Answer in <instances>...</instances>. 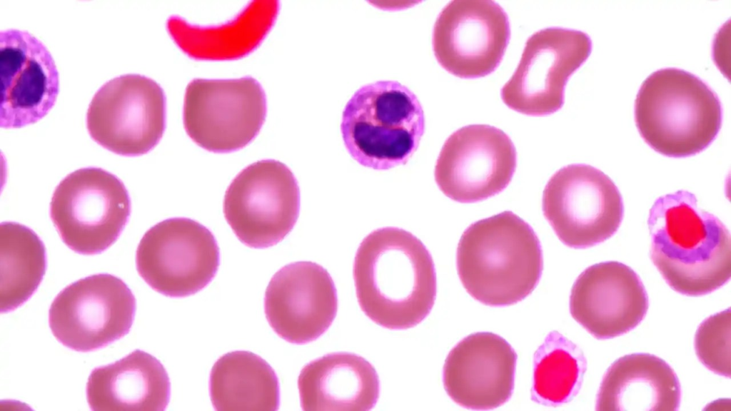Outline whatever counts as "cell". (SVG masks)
<instances>
[{
    "label": "cell",
    "instance_id": "obj_1",
    "mask_svg": "<svg viewBox=\"0 0 731 411\" xmlns=\"http://www.w3.org/2000/svg\"><path fill=\"white\" fill-rule=\"evenodd\" d=\"M353 278L361 310L385 328L417 325L435 303L432 256L420 240L402 228H378L362 240L354 259Z\"/></svg>",
    "mask_w": 731,
    "mask_h": 411
},
{
    "label": "cell",
    "instance_id": "obj_2",
    "mask_svg": "<svg viewBox=\"0 0 731 411\" xmlns=\"http://www.w3.org/2000/svg\"><path fill=\"white\" fill-rule=\"evenodd\" d=\"M651 259L667 283L688 296L704 295L731 275V238L725 225L678 191L657 198L647 220Z\"/></svg>",
    "mask_w": 731,
    "mask_h": 411
},
{
    "label": "cell",
    "instance_id": "obj_3",
    "mask_svg": "<svg viewBox=\"0 0 731 411\" xmlns=\"http://www.w3.org/2000/svg\"><path fill=\"white\" fill-rule=\"evenodd\" d=\"M456 265L463 287L474 299L505 306L535 289L543 272V252L532 227L507 210L466 228L458 243Z\"/></svg>",
    "mask_w": 731,
    "mask_h": 411
},
{
    "label": "cell",
    "instance_id": "obj_4",
    "mask_svg": "<svg viewBox=\"0 0 731 411\" xmlns=\"http://www.w3.org/2000/svg\"><path fill=\"white\" fill-rule=\"evenodd\" d=\"M635 120L644 141L674 158L705 149L721 128L722 107L716 93L698 76L665 68L642 83L635 101Z\"/></svg>",
    "mask_w": 731,
    "mask_h": 411
},
{
    "label": "cell",
    "instance_id": "obj_5",
    "mask_svg": "<svg viewBox=\"0 0 731 411\" xmlns=\"http://www.w3.org/2000/svg\"><path fill=\"white\" fill-rule=\"evenodd\" d=\"M424 129L419 100L396 81H378L358 88L347 102L341 123L349 154L361 165L375 170L406 163L418 148Z\"/></svg>",
    "mask_w": 731,
    "mask_h": 411
},
{
    "label": "cell",
    "instance_id": "obj_6",
    "mask_svg": "<svg viewBox=\"0 0 731 411\" xmlns=\"http://www.w3.org/2000/svg\"><path fill=\"white\" fill-rule=\"evenodd\" d=\"M131 213L128 193L115 175L84 168L56 188L50 216L63 242L81 255H96L119 237Z\"/></svg>",
    "mask_w": 731,
    "mask_h": 411
},
{
    "label": "cell",
    "instance_id": "obj_7",
    "mask_svg": "<svg viewBox=\"0 0 731 411\" xmlns=\"http://www.w3.org/2000/svg\"><path fill=\"white\" fill-rule=\"evenodd\" d=\"M542 208L560 240L573 248L591 247L610 238L624 213L613 181L586 164L569 165L555 172L543 191Z\"/></svg>",
    "mask_w": 731,
    "mask_h": 411
},
{
    "label": "cell",
    "instance_id": "obj_8",
    "mask_svg": "<svg viewBox=\"0 0 731 411\" xmlns=\"http://www.w3.org/2000/svg\"><path fill=\"white\" fill-rule=\"evenodd\" d=\"M223 213L238 239L253 248L281 241L299 215L298 181L284 163L272 159L243 169L225 193Z\"/></svg>",
    "mask_w": 731,
    "mask_h": 411
},
{
    "label": "cell",
    "instance_id": "obj_9",
    "mask_svg": "<svg viewBox=\"0 0 731 411\" xmlns=\"http://www.w3.org/2000/svg\"><path fill=\"white\" fill-rule=\"evenodd\" d=\"M266 113L264 91L252 77L198 78L186 88L184 128L195 143L211 152L244 148L258 134Z\"/></svg>",
    "mask_w": 731,
    "mask_h": 411
},
{
    "label": "cell",
    "instance_id": "obj_10",
    "mask_svg": "<svg viewBox=\"0 0 731 411\" xmlns=\"http://www.w3.org/2000/svg\"><path fill=\"white\" fill-rule=\"evenodd\" d=\"M90 136L107 150L137 156L152 150L166 128V96L154 80L123 74L95 93L86 113Z\"/></svg>",
    "mask_w": 731,
    "mask_h": 411
},
{
    "label": "cell",
    "instance_id": "obj_11",
    "mask_svg": "<svg viewBox=\"0 0 731 411\" xmlns=\"http://www.w3.org/2000/svg\"><path fill=\"white\" fill-rule=\"evenodd\" d=\"M219 248L211 231L187 218L159 222L142 237L136 269L154 290L171 298L193 295L215 277Z\"/></svg>",
    "mask_w": 731,
    "mask_h": 411
},
{
    "label": "cell",
    "instance_id": "obj_12",
    "mask_svg": "<svg viewBox=\"0 0 731 411\" xmlns=\"http://www.w3.org/2000/svg\"><path fill=\"white\" fill-rule=\"evenodd\" d=\"M136 298L119 278L100 273L63 289L49 311V327L64 346L90 352L107 346L130 330Z\"/></svg>",
    "mask_w": 731,
    "mask_h": 411
},
{
    "label": "cell",
    "instance_id": "obj_13",
    "mask_svg": "<svg viewBox=\"0 0 731 411\" xmlns=\"http://www.w3.org/2000/svg\"><path fill=\"white\" fill-rule=\"evenodd\" d=\"M592 41L585 32L560 27L540 30L526 43L518 67L503 86L501 98L510 108L542 116L564 103L569 77L588 58Z\"/></svg>",
    "mask_w": 731,
    "mask_h": 411
},
{
    "label": "cell",
    "instance_id": "obj_14",
    "mask_svg": "<svg viewBox=\"0 0 731 411\" xmlns=\"http://www.w3.org/2000/svg\"><path fill=\"white\" fill-rule=\"evenodd\" d=\"M516 163L515 146L505 133L489 125H469L445 141L436 161L435 180L449 198L475 203L503 191Z\"/></svg>",
    "mask_w": 731,
    "mask_h": 411
},
{
    "label": "cell",
    "instance_id": "obj_15",
    "mask_svg": "<svg viewBox=\"0 0 731 411\" xmlns=\"http://www.w3.org/2000/svg\"><path fill=\"white\" fill-rule=\"evenodd\" d=\"M510 36L505 10L490 0H454L440 12L433 49L440 65L462 78L485 76L501 62Z\"/></svg>",
    "mask_w": 731,
    "mask_h": 411
},
{
    "label": "cell",
    "instance_id": "obj_16",
    "mask_svg": "<svg viewBox=\"0 0 731 411\" xmlns=\"http://www.w3.org/2000/svg\"><path fill=\"white\" fill-rule=\"evenodd\" d=\"M0 126L21 128L41 119L53 107L59 73L45 45L26 31L0 32Z\"/></svg>",
    "mask_w": 731,
    "mask_h": 411
},
{
    "label": "cell",
    "instance_id": "obj_17",
    "mask_svg": "<svg viewBox=\"0 0 731 411\" xmlns=\"http://www.w3.org/2000/svg\"><path fill=\"white\" fill-rule=\"evenodd\" d=\"M333 280L321 265L300 261L281 268L271 279L264 310L273 331L286 341L305 344L322 335L337 313Z\"/></svg>",
    "mask_w": 731,
    "mask_h": 411
},
{
    "label": "cell",
    "instance_id": "obj_18",
    "mask_svg": "<svg viewBox=\"0 0 731 411\" xmlns=\"http://www.w3.org/2000/svg\"><path fill=\"white\" fill-rule=\"evenodd\" d=\"M647 309L648 297L640 277L620 262L588 267L571 290V315L598 339L627 333L640 323Z\"/></svg>",
    "mask_w": 731,
    "mask_h": 411
},
{
    "label": "cell",
    "instance_id": "obj_19",
    "mask_svg": "<svg viewBox=\"0 0 731 411\" xmlns=\"http://www.w3.org/2000/svg\"><path fill=\"white\" fill-rule=\"evenodd\" d=\"M516 361L515 350L500 335L488 332L471 334L447 356L443 371L445 390L465 408H496L513 394Z\"/></svg>",
    "mask_w": 731,
    "mask_h": 411
},
{
    "label": "cell",
    "instance_id": "obj_20",
    "mask_svg": "<svg viewBox=\"0 0 731 411\" xmlns=\"http://www.w3.org/2000/svg\"><path fill=\"white\" fill-rule=\"evenodd\" d=\"M305 411H367L377 402L380 382L373 366L349 352L328 354L307 364L298 379Z\"/></svg>",
    "mask_w": 731,
    "mask_h": 411
},
{
    "label": "cell",
    "instance_id": "obj_21",
    "mask_svg": "<svg viewBox=\"0 0 731 411\" xmlns=\"http://www.w3.org/2000/svg\"><path fill=\"white\" fill-rule=\"evenodd\" d=\"M170 394V381L163 365L140 350L94 368L86 384L87 402L94 411H163Z\"/></svg>",
    "mask_w": 731,
    "mask_h": 411
},
{
    "label": "cell",
    "instance_id": "obj_22",
    "mask_svg": "<svg viewBox=\"0 0 731 411\" xmlns=\"http://www.w3.org/2000/svg\"><path fill=\"white\" fill-rule=\"evenodd\" d=\"M681 390L673 369L649 353L620 357L608 369L597 395V410H677Z\"/></svg>",
    "mask_w": 731,
    "mask_h": 411
},
{
    "label": "cell",
    "instance_id": "obj_23",
    "mask_svg": "<svg viewBox=\"0 0 731 411\" xmlns=\"http://www.w3.org/2000/svg\"><path fill=\"white\" fill-rule=\"evenodd\" d=\"M278 1H252L227 23L209 26L193 25L178 16L167 22L168 31L178 46L198 60H233L255 50L273 26Z\"/></svg>",
    "mask_w": 731,
    "mask_h": 411
},
{
    "label": "cell",
    "instance_id": "obj_24",
    "mask_svg": "<svg viewBox=\"0 0 731 411\" xmlns=\"http://www.w3.org/2000/svg\"><path fill=\"white\" fill-rule=\"evenodd\" d=\"M209 392L217 411H276L280 404L275 371L262 357L244 350L217 360L210 374Z\"/></svg>",
    "mask_w": 731,
    "mask_h": 411
},
{
    "label": "cell",
    "instance_id": "obj_25",
    "mask_svg": "<svg viewBox=\"0 0 731 411\" xmlns=\"http://www.w3.org/2000/svg\"><path fill=\"white\" fill-rule=\"evenodd\" d=\"M1 313L12 311L36 290L46 268L44 245L31 228L14 222L0 225Z\"/></svg>",
    "mask_w": 731,
    "mask_h": 411
},
{
    "label": "cell",
    "instance_id": "obj_26",
    "mask_svg": "<svg viewBox=\"0 0 731 411\" xmlns=\"http://www.w3.org/2000/svg\"><path fill=\"white\" fill-rule=\"evenodd\" d=\"M587 367L581 349L558 331L550 332L534 355L533 400L547 405L570 401Z\"/></svg>",
    "mask_w": 731,
    "mask_h": 411
},
{
    "label": "cell",
    "instance_id": "obj_27",
    "mask_svg": "<svg viewBox=\"0 0 731 411\" xmlns=\"http://www.w3.org/2000/svg\"><path fill=\"white\" fill-rule=\"evenodd\" d=\"M731 313L728 308L705 319L695 337L700 361L712 372L730 377Z\"/></svg>",
    "mask_w": 731,
    "mask_h": 411
}]
</instances>
